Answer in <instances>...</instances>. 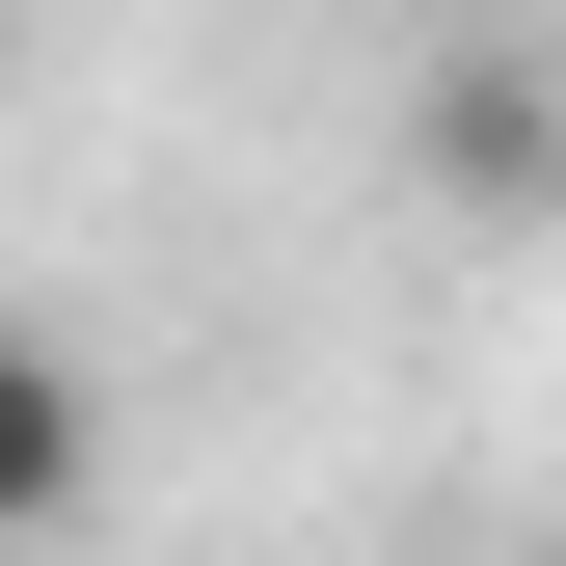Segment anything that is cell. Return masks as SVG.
<instances>
[{"label": "cell", "instance_id": "1", "mask_svg": "<svg viewBox=\"0 0 566 566\" xmlns=\"http://www.w3.org/2000/svg\"><path fill=\"white\" fill-rule=\"evenodd\" d=\"M432 189L459 217H566V54H432Z\"/></svg>", "mask_w": 566, "mask_h": 566}, {"label": "cell", "instance_id": "2", "mask_svg": "<svg viewBox=\"0 0 566 566\" xmlns=\"http://www.w3.org/2000/svg\"><path fill=\"white\" fill-rule=\"evenodd\" d=\"M82 485H108V405H82V350H54V324H0V539H54Z\"/></svg>", "mask_w": 566, "mask_h": 566}]
</instances>
